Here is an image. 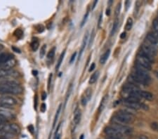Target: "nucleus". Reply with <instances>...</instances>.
I'll use <instances>...</instances> for the list:
<instances>
[{"label":"nucleus","instance_id":"8","mask_svg":"<svg viewBox=\"0 0 158 139\" xmlns=\"http://www.w3.org/2000/svg\"><path fill=\"white\" fill-rule=\"evenodd\" d=\"M155 49L158 48V35L155 33H149L146 36V43Z\"/></svg>","mask_w":158,"mask_h":139},{"label":"nucleus","instance_id":"16","mask_svg":"<svg viewBox=\"0 0 158 139\" xmlns=\"http://www.w3.org/2000/svg\"><path fill=\"white\" fill-rule=\"evenodd\" d=\"M82 117L81 110L79 108H76L74 112V122L76 125L79 124Z\"/></svg>","mask_w":158,"mask_h":139},{"label":"nucleus","instance_id":"24","mask_svg":"<svg viewBox=\"0 0 158 139\" xmlns=\"http://www.w3.org/2000/svg\"><path fill=\"white\" fill-rule=\"evenodd\" d=\"M133 26V20L131 18H129L127 21V23L125 25V30L127 31H129Z\"/></svg>","mask_w":158,"mask_h":139},{"label":"nucleus","instance_id":"50","mask_svg":"<svg viewBox=\"0 0 158 139\" xmlns=\"http://www.w3.org/2000/svg\"><path fill=\"white\" fill-rule=\"evenodd\" d=\"M126 37V33L124 32V33H122L120 35V38L121 39H124V38Z\"/></svg>","mask_w":158,"mask_h":139},{"label":"nucleus","instance_id":"4","mask_svg":"<svg viewBox=\"0 0 158 139\" xmlns=\"http://www.w3.org/2000/svg\"><path fill=\"white\" fill-rule=\"evenodd\" d=\"M0 130L4 131L14 135L19 134L21 132V129L16 124H3L0 125Z\"/></svg>","mask_w":158,"mask_h":139},{"label":"nucleus","instance_id":"20","mask_svg":"<svg viewBox=\"0 0 158 139\" xmlns=\"http://www.w3.org/2000/svg\"><path fill=\"white\" fill-rule=\"evenodd\" d=\"M39 40H38L37 38L33 39L31 42V44H30V47H31V49H33V51H37L38 48H39Z\"/></svg>","mask_w":158,"mask_h":139},{"label":"nucleus","instance_id":"49","mask_svg":"<svg viewBox=\"0 0 158 139\" xmlns=\"http://www.w3.org/2000/svg\"><path fill=\"white\" fill-rule=\"evenodd\" d=\"M130 4H131V2L129 1H127L125 2V6H126V10H127V9H128L129 7V6H130Z\"/></svg>","mask_w":158,"mask_h":139},{"label":"nucleus","instance_id":"43","mask_svg":"<svg viewBox=\"0 0 158 139\" xmlns=\"http://www.w3.org/2000/svg\"><path fill=\"white\" fill-rule=\"evenodd\" d=\"M28 131H30V132L32 134H33V133H34L35 129H34V126H33V125H30V126H28Z\"/></svg>","mask_w":158,"mask_h":139},{"label":"nucleus","instance_id":"39","mask_svg":"<svg viewBox=\"0 0 158 139\" xmlns=\"http://www.w3.org/2000/svg\"><path fill=\"white\" fill-rule=\"evenodd\" d=\"M76 56H77V52H74L73 54H72V57H71L70 61V63H72L74 62V61L76 59Z\"/></svg>","mask_w":158,"mask_h":139},{"label":"nucleus","instance_id":"22","mask_svg":"<svg viewBox=\"0 0 158 139\" xmlns=\"http://www.w3.org/2000/svg\"><path fill=\"white\" fill-rule=\"evenodd\" d=\"M98 76H99V72L98 71L96 72L95 73H94V74L91 76L89 83L90 84H93L95 83L98 78Z\"/></svg>","mask_w":158,"mask_h":139},{"label":"nucleus","instance_id":"12","mask_svg":"<svg viewBox=\"0 0 158 139\" xmlns=\"http://www.w3.org/2000/svg\"><path fill=\"white\" fill-rule=\"evenodd\" d=\"M140 88L136 84H133L130 83L125 84L123 87V91L126 93H128L129 94H131V93L135 92V91H139Z\"/></svg>","mask_w":158,"mask_h":139},{"label":"nucleus","instance_id":"19","mask_svg":"<svg viewBox=\"0 0 158 139\" xmlns=\"http://www.w3.org/2000/svg\"><path fill=\"white\" fill-rule=\"evenodd\" d=\"M110 50H107V51H106L101 56V59H100V63H101V64H105L106 63V61L108 60V59L109 58V56H110Z\"/></svg>","mask_w":158,"mask_h":139},{"label":"nucleus","instance_id":"3","mask_svg":"<svg viewBox=\"0 0 158 139\" xmlns=\"http://www.w3.org/2000/svg\"><path fill=\"white\" fill-rule=\"evenodd\" d=\"M153 61L150 58H148L146 55H145L141 51L136 57V65L142 67L143 68L149 71L151 70V64L153 63Z\"/></svg>","mask_w":158,"mask_h":139},{"label":"nucleus","instance_id":"52","mask_svg":"<svg viewBox=\"0 0 158 139\" xmlns=\"http://www.w3.org/2000/svg\"><path fill=\"white\" fill-rule=\"evenodd\" d=\"M97 3H98V1H94V4H93V7H92V9H94V8H95L96 5L97 4Z\"/></svg>","mask_w":158,"mask_h":139},{"label":"nucleus","instance_id":"6","mask_svg":"<svg viewBox=\"0 0 158 139\" xmlns=\"http://www.w3.org/2000/svg\"><path fill=\"white\" fill-rule=\"evenodd\" d=\"M0 103L7 108H9L10 107L14 106L17 104V100L12 96L4 95L0 96Z\"/></svg>","mask_w":158,"mask_h":139},{"label":"nucleus","instance_id":"59","mask_svg":"<svg viewBox=\"0 0 158 139\" xmlns=\"http://www.w3.org/2000/svg\"><path fill=\"white\" fill-rule=\"evenodd\" d=\"M84 135H82L80 139H84Z\"/></svg>","mask_w":158,"mask_h":139},{"label":"nucleus","instance_id":"40","mask_svg":"<svg viewBox=\"0 0 158 139\" xmlns=\"http://www.w3.org/2000/svg\"><path fill=\"white\" fill-rule=\"evenodd\" d=\"M94 36H95V35H94V30H93V31H92V35H91L90 42H89V47H91V45H92V42H93V40H94Z\"/></svg>","mask_w":158,"mask_h":139},{"label":"nucleus","instance_id":"54","mask_svg":"<svg viewBox=\"0 0 158 139\" xmlns=\"http://www.w3.org/2000/svg\"><path fill=\"white\" fill-rule=\"evenodd\" d=\"M37 71H36V70H33V75H35V76H36V75H37Z\"/></svg>","mask_w":158,"mask_h":139},{"label":"nucleus","instance_id":"58","mask_svg":"<svg viewBox=\"0 0 158 139\" xmlns=\"http://www.w3.org/2000/svg\"><path fill=\"white\" fill-rule=\"evenodd\" d=\"M155 75L156 76V77H157V78H158V72L157 71H155Z\"/></svg>","mask_w":158,"mask_h":139},{"label":"nucleus","instance_id":"1","mask_svg":"<svg viewBox=\"0 0 158 139\" xmlns=\"http://www.w3.org/2000/svg\"><path fill=\"white\" fill-rule=\"evenodd\" d=\"M23 92V88L16 81L0 84V94H20Z\"/></svg>","mask_w":158,"mask_h":139},{"label":"nucleus","instance_id":"32","mask_svg":"<svg viewBox=\"0 0 158 139\" xmlns=\"http://www.w3.org/2000/svg\"><path fill=\"white\" fill-rule=\"evenodd\" d=\"M150 128H151L153 131H157L158 132V122H152V123L150 124Z\"/></svg>","mask_w":158,"mask_h":139},{"label":"nucleus","instance_id":"25","mask_svg":"<svg viewBox=\"0 0 158 139\" xmlns=\"http://www.w3.org/2000/svg\"><path fill=\"white\" fill-rule=\"evenodd\" d=\"M87 39H88V33H86V35H85L84 37V39H83L82 45V49H81V51H80V56H81L82 53L83 51H84V48H85V47H86V42H87Z\"/></svg>","mask_w":158,"mask_h":139},{"label":"nucleus","instance_id":"33","mask_svg":"<svg viewBox=\"0 0 158 139\" xmlns=\"http://www.w3.org/2000/svg\"><path fill=\"white\" fill-rule=\"evenodd\" d=\"M88 17H89V11H87L86 13V14L84 16V18H83L82 21L81 23V27H83L85 25V23H86V21H87Z\"/></svg>","mask_w":158,"mask_h":139},{"label":"nucleus","instance_id":"18","mask_svg":"<svg viewBox=\"0 0 158 139\" xmlns=\"http://www.w3.org/2000/svg\"><path fill=\"white\" fill-rule=\"evenodd\" d=\"M124 102H125V103H139L140 98H139L136 97V96L129 95L128 97H127L125 99H124Z\"/></svg>","mask_w":158,"mask_h":139},{"label":"nucleus","instance_id":"29","mask_svg":"<svg viewBox=\"0 0 158 139\" xmlns=\"http://www.w3.org/2000/svg\"><path fill=\"white\" fill-rule=\"evenodd\" d=\"M46 45L44 44L40 49V51H39V56L41 59H43L44 57L45 54H46Z\"/></svg>","mask_w":158,"mask_h":139},{"label":"nucleus","instance_id":"37","mask_svg":"<svg viewBox=\"0 0 158 139\" xmlns=\"http://www.w3.org/2000/svg\"><path fill=\"white\" fill-rule=\"evenodd\" d=\"M36 28H37V31L39 32V33H42V32H43L44 30V27L42 25H38L37 26H36Z\"/></svg>","mask_w":158,"mask_h":139},{"label":"nucleus","instance_id":"41","mask_svg":"<svg viewBox=\"0 0 158 139\" xmlns=\"http://www.w3.org/2000/svg\"><path fill=\"white\" fill-rule=\"evenodd\" d=\"M134 139H148V137L145 135H139L136 137Z\"/></svg>","mask_w":158,"mask_h":139},{"label":"nucleus","instance_id":"35","mask_svg":"<svg viewBox=\"0 0 158 139\" xmlns=\"http://www.w3.org/2000/svg\"><path fill=\"white\" fill-rule=\"evenodd\" d=\"M120 9H121V3H119V4H118V6H117L116 7V9H115V16H116V18L119 16V12H120Z\"/></svg>","mask_w":158,"mask_h":139},{"label":"nucleus","instance_id":"48","mask_svg":"<svg viewBox=\"0 0 158 139\" xmlns=\"http://www.w3.org/2000/svg\"><path fill=\"white\" fill-rule=\"evenodd\" d=\"M95 66H96L95 63H92V65H91L90 68H89V72H92V71H93V70H94V68H95Z\"/></svg>","mask_w":158,"mask_h":139},{"label":"nucleus","instance_id":"55","mask_svg":"<svg viewBox=\"0 0 158 139\" xmlns=\"http://www.w3.org/2000/svg\"><path fill=\"white\" fill-rule=\"evenodd\" d=\"M3 49H4V46H3L2 44H0V52H1Z\"/></svg>","mask_w":158,"mask_h":139},{"label":"nucleus","instance_id":"57","mask_svg":"<svg viewBox=\"0 0 158 139\" xmlns=\"http://www.w3.org/2000/svg\"><path fill=\"white\" fill-rule=\"evenodd\" d=\"M56 139H60V134H57V136H56Z\"/></svg>","mask_w":158,"mask_h":139},{"label":"nucleus","instance_id":"13","mask_svg":"<svg viewBox=\"0 0 158 139\" xmlns=\"http://www.w3.org/2000/svg\"><path fill=\"white\" fill-rule=\"evenodd\" d=\"M16 61L14 59H11L10 60H9L8 61L5 63L3 64L0 68L1 69H4V70H11L13 67L16 65Z\"/></svg>","mask_w":158,"mask_h":139},{"label":"nucleus","instance_id":"45","mask_svg":"<svg viewBox=\"0 0 158 139\" xmlns=\"http://www.w3.org/2000/svg\"><path fill=\"white\" fill-rule=\"evenodd\" d=\"M46 98V93L45 91H43L42 94V100H44Z\"/></svg>","mask_w":158,"mask_h":139},{"label":"nucleus","instance_id":"42","mask_svg":"<svg viewBox=\"0 0 158 139\" xmlns=\"http://www.w3.org/2000/svg\"><path fill=\"white\" fill-rule=\"evenodd\" d=\"M102 20H103V14L102 13H101L99 16V20H98V27H101V24H102Z\"/></svg>","mask_w":158,"mask_h":139},{"label":"nucleus","instance_id":"28","mask_svg":"<svg viewBox=\"0 0 158 139\" xmlns=\"http://www.w3.org/2000/svg\"><path fill=\"white\" fill-rule=\"evenodd\" d=\"M61 107H62V105L60 104L58 106V110H57V111H56V115H55V117H54V124H53V127H54V126H55V125H56V122H57L59 114H60V110H61Z\"/></svg>","mask_w":158,"mask_h":139},{"label":"nucleus","instance_id":"17","mask_svg":"<svg viewBox=\"0 0 158 139\" xmlns=\"http://www.w3.org/2000/svg\"><path fill=\"white\" fill-rule=\"evenodd\" d=\"M16 136L14 134L0 130V139H15Z\"/></svg>","mask_w":158,"mask_h":139},{"label":"nucleus","instance_id":"27","mask_svg":"<svg viewBox=\"0 0 158 139\" xmlns=\"http://www.w3.org/2000/svg\"><path fill=\"white\" fill-rule=\"evenodd\" d=\"M55 53L56 47H54V48H52L49 51H48V54H47V59H49V60H51V59H54V56H55Z\"/></svg>","mask_w":158,"mask_h":139},{"label":"nucleus","instance_id":"34","mask_svg":"<svg viewBox=\"0 0 158 139\" xmlns=\"http://www.w3.org/2000/svg\"><path fill=\"white\" fill-rule=\"evenodd\" d=\"M135 11H134V15L135 16H136L137 15V13H139V9L140 7H141V2L140 1H137V2L136 3V5H135Z\"/></svg>","mask_w":158,"mask_h":139},{"label":"nucleus","instance_id":"30","mask_svg":"<svg viewBox=\"0 0 158 139\" xmlns=\"http://www.w3.org/2000/svg\"><path fill=\"white\" fill-rule=\"evenodd\" d=\"M13 35H14L16 37L19 38V39H21L23 37V30H21V29H16L14 31Z\"/></svg>","mask_w":158,"mask_h":139},{"label":"nucleus","instance_id":"11","mask_svg":"<svg viewBox=\"0 0 158 139\" xmlns=\"http://www.w3.org/2000/svg\"><path fill=\"white\" fill-rule=\"evenodd\" d=\"M0 117L6 119V120H10L13 119L15 117V114L11 111L5 108H0Z\"/></svg>","mask_w":158,"mask_h":139},{"label":"nucleus","instance_id":"26","mask_svg":"<svg viewBox=\"0 0 158 139\" xmlns=\"http://www.w3.org/2000/svg\"><path fill=\"white\" fill-rule=\"evenodd\" d=\"M118 23H119V21H118V19L115 20V21L114 22L113 25H112L111 32H110V35L112 36V35H115V32L117 31V29H118Z\"/></svg>","mask_w":158,"mask_h":139},{"label":"nucleus","instance_id":"53","mask_svg":"<svg viewBox=\"0 0 158 139\" xmlns=\"http://www.w3.org/2000/svg\"><path fill=\"white\" fill-rule=\"evenodd\" d=\"M107 139H124V138H115V137H108Z\"/></svg>","mask_w":158,"mask_h":139},{"label":"nucleus","instance_id":"5","mask_svg":"<svg viewBox=\"0 0 158 139\" xmlns=\"http://www.w3.org/2000/svg\"><path fill=\"white\" fill-rule=\"evenodd\" d=\"M141 52L146 55L148 58H150L153 61L155 56L157 54V49L145 43L141 47Z\"/></svg>","mask_w":158,"mask_h":139},{"label":"nucleus","instance_id":"10","mask_svg":"<svg viewBox=\"0 0 158 139\" xmlns=\"http://www.w3.org/2000/svg\"><path fill=\"white\" fill-rule=\"evenodd\" d=\"M19 75V72L14 70H4L0 68V77H14Z\"/></svg>","mask_w":158,"mask_h":139},{"label":"nucleus","instance_id":"9","mask_svg":"<svg viewBox=\"0 0 158 139\" xmlns=\"http://www.w3.org/2000/svg\"><path fill=\"white\" fill-rule=\"evenodd\" d=\"M105 134L108 137H115V138H123V135L112 126H107L104 130Z\"/></svg>","mask_w":158,"mask_h":139},{"label":"nucleus","instance_id":"51","mask_svg":"<svg viewBox=\"0 0 158 139\" xmlns=\"http://www.w3.org/2000/svg\"><path fill=\"white\" fill-rule=\"evenodd\" d=\"M110 9H107V10H106V15H108V16H110Z\"/></svg>","mask_w":158,"mask_h":139},{"label":"nucleus","instance_id":"31","mask_svg":"<svg viewBox=\"0 0 158 139\" xmlns=\"http://www.w3.org/2000/svg\"><path fill=\"white\" fill-rule=\"evenodd\" d=\"M153 28H154L155 32V34L158 35V18H156L153 21Z\"/></svg>","mask_w":158,"mask_h":139},{"label":"nucleus","instance_id":"36","mask_svg":"<svg viewBox=\"0 0 158 139\" xmlns=\"http://www.w3.org/2000/svg\"><path fill=\"white\" fill-rule=\"evenodd\" d=\"M52 74H50L49 76H48V86H47V89L48 91H50V88H51V81H52Z\"/></svg>","mask_w":158,"mask_h":139},{"label":"nucleus","instance_id":"47","mask_svg":"<svg viewBox=\"0 0 158 139\" xmlns=\"http://www.w3.org/2000/svg\"><path fill=\"white\" fill-rule=\"evenodd\" d=\"M12 48V49L13 50V51H15V52H16V53H21V50L19 49H18V48H16V47H11Z\"/></svg>","mask_w":158,"mask_h":139},{"label":"nucleus","instance_id":"21","mask_svg":"<svg viewBox=\"0 0 158 139\" xmlns=\"http://www.w3.org/2000/svg\"><path fill=\"white\" fill-rule=\"evenodd\" d=\"M108 99V95H106L103 98L102 100H101V104H100V106H99V110H98L99 111V112H101V111L103 110L104 108L106 107V103H107Z\"/></svg>","mask_w":158,"mask_h":139},{"label":"nucleus","instance_id":"38","mask_svg":"<svg viewBox=\"0 0 158 139\" xmlns=\"http://www.w3.org/2000/svg\"><path fill=\"white\" fill-rule=\"evenodd\" d=\"M46 110V105L45 103H42L41 105V108H40V110L42 112H44Z\"/></svg>","mask_w":158,"mask_h":139},{"label":"nucleus","instance_id":"56","mask_svg":"<svg viewBox=\"0 0 158 139\" xmlns=\"http://www.w3.org/2000/svg\"><path fill=\"white\" fill-rule=\"evenodd\" d=\"M0 108H5V109H7V108H6L4 105L1 104V103H0Z\"/></svg>","mask_w":158,"mask_h":139},{"label":"nucleus","instance_id":"2","mask_svg":"<svg viewBox=\"0 0 158 139\" xmlns=\"http://www.w3.org/2000/svg\"><path fill=\"white\" fill-rule=\"evenodd\" d=\"M134 120V116L129 111L120 110L118 112L115 113V115L112 117V121L113 123H118L121 124H130Z\"/></svg>","mask_w":158,"mask_h":139},{"label":"nucleus","instance_id":"46","mask_svg":"<svg viewBox=\"0 0 158 139\" xmlns=\"http://www.w3.org/2000/svg\"><path fill=\"white\" fill-rule=\"evenodd\" d=\"M37 96H35V105H34V107H35V109L37 110Z\"/></svg>","mask_w":158,"mask_h":139},{"label":"nucleus","instance_id":"14","mask_svg":"<svg viewBox=\"0 0 158 139\" xmlns=\"http://www.w3.org/2000/svg\"><path fill=\"white\" fill-rule=\"evenodd\" d=\"M13 56H12L11 54H9V53H1L0 54V67L3 65L4 63H5L7 61H8L10 59H13Z\"/></svg>","mask_w":158,"mask_h":139},{"label":"nucleus","instance_id":"44","mask_svg":"<svg viewBox=\"0 0 158 139\" xmlns=\"http://www.w3.org/2000/svg\"><path fill=\"white\" fill-rule=\"evenodd\" d=\"M7 120H6V119L3 118V117H0V125L3 124L7 123Z\"/></svg>","mask_w":158,"mask_h":139},{"label":"nucleus","instance_id":"15","mask_svg":"<svg viewBox=\"0 0 158 139\" xmlns=\"http://www.w3.org/2000/svg\"><path fill=\"white\" fill-rule=\"evenodd\" d=\"M124 105H125L127 108H129V109L131 110H139L142 108V103H125L124 102Z\"/></svg>","mask_w":158,"mask_h":139},{"label":"nucleus","instance_id":"23","mask_svg":"<svg viewBox=\"0 0 158 139\" xmlns=\"http://www.w3.org/2000/svg\"><path fill=\"white\" fill-rule=\"evenodd\" d=\"M65 54V51H63V52L61 53V55H60V58H59V59H58V63H57V65H56V71H57V70H58L59 68H60V65H61L62 63H63V59H64Z\"/></svg>","mask_w":158,"mask_h":139},{"label":"nucleus","instance_id":"7","mask_svg":"<svg viewBox=\"0 0 158 139\" xmlns=\"http://www.w3.org/2000/svg\"><path fill=\"white\" fill-rule=\"evenodd\" d=\"M112 126L115 128V129H116L122 135H130V134H131L133 133V128H131V126H127L125 124L113 123V125Z\"/></svg>","mask_w":158,"mask_h":139}]
</instances>
